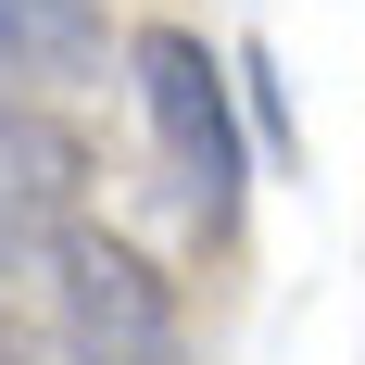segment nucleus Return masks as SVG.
<instances>
[{"instance_id": "obj_1", "label": "nucleus", "mask_w": 365, "mask_h": 365, "mask_svg": "<svg viewBox=\"0 0 365 365\" xmlns=\"http://www.w3.org/2000/svg\"><path fill=\"white\" fill-rule=\"evenodd\" d=\"M0 302L26 315V340H38L51 365H189L177 290H164L126 240H101L88 215L38 227L26 252L0 264Z\"/></svg>"}, {"instance_id": "obj_4", "label": "nucleus", "mask_w": 365, "mask_h": 365, "mask_svg": "<svg viewBox=\"0 0 365 365\" xmlns=\"http://www.w3.org/2000/svg\"><path fill=\"white\" fill-rule=\"evenodd\" d=\"M101 51H113L101 0H0V76L76 88V76H101Z\"/></svg>"}, {"instance_id": "obj_2", "label": "nucleus", "mask_w": 365, "mask_h": 365, "mask_svg": "<svg viewBox=\"0 0 365 365\" xmlns=\"http://www.w3.org/2000/svg\"><path fill=\"white\" fill-rule=\"evenodd\" d=\"M126 63H139V113L164 164H177V202L202 240H240V189H252V151H240V63L202 51L189 26H139L126 38Z\"/></svg>"}, {"instance_id": "obj_3", "label": "nucleus", "mask_w": 365, "mask_h": 365, "mask_svg": "<svg viewBox=\"0 0 365 365\" xmlns=\"http://www.w3.org/2000/svg\"><path fill=\"white\" fill-rule=\"evenodd\" d=\"M63 215H88V139L26 113V101H0V264Z\"/></svg>"}]
</instances>
